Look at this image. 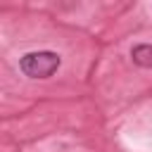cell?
Masks as SVG:
<instances>
[{"label":"cell","mask_w":152,"mask_h":152,"mask_svg":"<svg viewBox=\"0 0 152 152\" xmlns=\"http://www.w3.org/2000/svg\"><path fill=\"white\" fill-rule=\"evenodd\" d=\"M62 64V57L52 50H36V52H26L19 59V69L24 76L28 78H48L52 76Z\"/></svg>","instance_id":"obj_1"},{"label":"cell","mask_w":152,"mask_h":152,"mask_svg":"<svg viewBox=\"0 0 152 152\" xmlns=\"http://www.w3.org/2000/svg\"><path fill=\"white\" fill-rule=\"evenodd\" d=\"M131 57H133V62H135L138 66H142V69H152V43L133 45Z\"/></svg>","instance_id":"obj_2"}]
</instances>
